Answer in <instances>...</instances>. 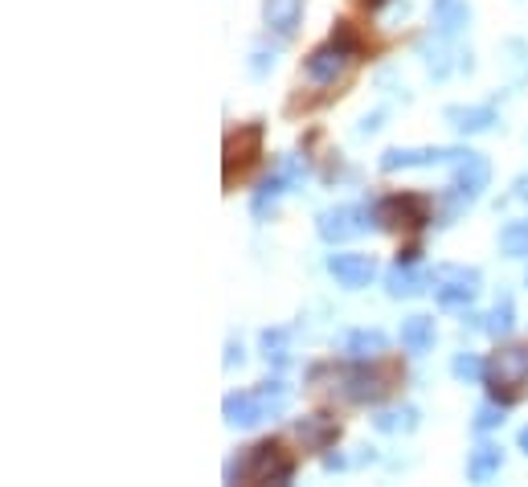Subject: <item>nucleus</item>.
Listing matches in <instances>:
<instances>
[{
    "label": "nucleus",
    "mask_w": 528,
    "mask_h": 487,
    "mask_svg": "<svg viewBox=\"0 0 528 487\" xmlns=\"http://www.w3.org/2000/svg\"><path fill=\"white\" fill-rule=\"evenodd\" d=\"M492 185V164L483 152H463L455 164H451V185L438 197V221L434 226H455V221L483 197V189Z\"/></svg>",
    "instance_id": "obj_1"
},
{
    "label": "nucleus",
    "mask_w": 528,
    "mask_h": 487,
    "mask_svg": "<svg viewBox=\"0 0 528 487\" xmlns=\"http://www.w3.org/2000/svg\"><path fill=\"white\" fill-rule=\"evenodd\" d=\"M287 381L283 377H267L258 389H238V393H226V402H222V418L226 426L234 430H250L258 422H267V418H279L287 410Z\"/></svg>",
    "instance_id": "obj_2"
},
{
    "label": "nucleus",
    "mask_w": 528,
    "mask_h": 487,
    "mask_svg": "<svg viewBox=\"0 0 528 487\" xmlns=\"http://www.w3.org/2000/svg\"><path fill=\"white\" fill-rule=\"evenodd\" d=\"M295 475V463L283 459L279 438H262L254 447H242L226 463V483H287Z\"/></svg>",
    "instance_id": "obj_3"
},
{
    "label": "nucleus",
    "mask_w": 528,
    "mask_h": 487,
    "mask_svg": "<svg viewBox=\"0 0 528 487\" xmlns=\"http://www.w3.org/2000/svg\"><path fill=\"white\" fill-rule=\"evenodd\" d=\"M357 54H361V41L352 37L348 21H340L336 33H332V41H324V46H316L312 54H307L303 74H307V82H316V86H336L352 70Z\"/></svg>",
    "instance_id": "obj_4"
},
{
    "label": "nucleus",
    "mask_w": 528,
    "mask_h": 487,
    "mask_svg": "<svg viewBox=\"0 0 528 487\" xmlns=\"http://www.w3.org/2000/svg\"><path fill=\"white\" fill-rule=\"evenodd\" d=\"M307 172H312L307 156H299V152L283 156V160L258 181V189L250 193V217H254V221H267V217L279 209V201H283L287 193H295V189L307 181Z\"/></svg>",
    "instance_id": "obj_5"
},
{
    "label": "nucleus",
    "mask_w": 528,
    "mask_h": 487,
    "mask_svg": "<svg viewBox=\"0 0 528 487\" xmlns=\"http://www.w3.org/2000/svg\"><path fill=\"white\" fill-rule=\"evenodd\" d=\"M393 389V373L377 369V361H352L348 369H332V393L352 406H377Z\"/></svg>",
    "instance_id": "obj_6"
},
{
    "label": "nucleus",
    "mask_w": 528,
    "mask_h": 487,
    "mask_svg": "<svg viewBox=\"0 0 528 487\" xmlns=\"http://www.w3.org/2000/svg\"><path fill=\"white\" fill-rule=\"evenodd\" d=\"M483 385L492 389V397L516 406L520 397H524V389H528V344H508V348L492 352Z\"/></svg>",
    "instance_id": "obj_7"
},
{
    "label": "nucleus",
    "mask_w": 528,
    "mask_h": 487,
    "mask_svg": "<svg viewBox=\"0 0 528 487\" xmlns=\"http://www.w3.org/2000/svg\"><path fill=\"white\" fill-rule=\"evenodd\" d=\"M483 287V275L479 267H459V262H443V267L430 271V291L438 299V307H447V312H467L475 303Z\"/></svg>",
    "instance_id": "obj_8"
},
{
    "label": "nucleus",
    "mask_w": 528,
    "mask_h": 487,
    "mask_svg": "<svg viewBox=\"0 0 528 487\" xmlns=\"http://www.w3.org/2000/svg\"><path fill=\"white\" fill-rule=\"evenodd\" d=\"M377 230V221H373V201L361 205V201H348V205H328L316 213V234L328 242V246H340V242H352V238H361Z\"/></svg>",
    "instance_id": "obj_9"
},
{
    "label": "nucleus",
    "mask_w": 528,
    "mask_h": 487,
    "mask_svg": "<svg viewBox=\"0 0 528 487\" xmlns=\"http://www.w3.org/2000/svg\"><path fill=\"white\" fill-rule=\"evenodd\" d=\"M373 221L377 230H418L430 221V201L418 193H393L373 201Z\"/></svg>",
    "instance_id": "obj_10"
},
{
    "label": "nucleus",
    "mask_w": 528,
    "mask_h": 487,
    "mask_svg": "<svg viewBox=\"0 0 528 487\" xmlns=\"http://www.w3.org/2000/svg\"><path fill=\"white\" fill-rule=\"evenodd\" d=\"M467 148H389L377 168L381 172H406V168H434V164H455Z\"/></svg>",
    "instance_id": "obj_11"
},
{
    "label": "nucleus",
    "mask_w": 528,
    "mask_h": 487,
    "mask_svg": "<svg viewBox=\"0 0 528 487\" xmlns=\"http://www.w3.org/2000/svg\"><path fill=\"white\" fill-rule=\"evenodd\" d=\"M328 275L344 287V291H365L377 279V258L373 254H328Z\"/></svg>",
    "instance_id": "obj_12"
},
{
    "label": "nucleus",
    "mask_w": 528,
    "mask_h": 487,
    "mask_svg": "<svg viewBox=\"0 0 528 487\" xmlns=\"http://www.w3.org/2000/svg\"><path fill=\"white\" fill-rule=\"evenodd\" d=\"M443 119L455 136H483V131H492L500 123V111H496V103H471V107L451 103L443 111Z\"/></svg>",
    "instance_id": "obj_13"
},
{
    "label": "nucleus",
    "mask_w": 528,
    "mask_h": 487,
    "mask_svg": "<svg viewBox=\"0 0 528 487\" xmlns=\"http://www.w3.org/2000/svg\"><path fill=\"white\" fill-rule=\"evenodd\" d=\"M471 25V5L467 0H434L430 5V33L443 41H459Z\"/></svg>",
    "instance_id": "obj_14"
},
{
    "label": "nucleus",
    "mask_w": 528,
    "mask_h": 487,
    "mask_svg": "<svg viewBox=\"0 0 528 487\" xmlns=\"http://www.w3.org/2000/svg\"><path fill=\"white\" fill-rule=\"evenodd\" d=\"M422 291H430V271H418V262L393 258V267L385 271V295L389 299H414Z\"/></svg>",
    "instance_id": "obj_15"
},
{
    "label": "nucleus",
    "mask_w": 528,
    "mask_h": 487,
    "mask_svg": "<svg viewBox=\"0 0 528 487\" xmlns=\"http://www.w3.org/2000/svg\"><path fill=\"white\" fill-rule=\"evenodd\" d=\"M291 434L303 442L307 451H328L332 442L340 438V422L328 418V414H303L291 422Z\"/></svg>",
    "instance_id": "obj_16"
},
{
    "label": "nucleus",
    "mask_w": 528,
    "mask_h": 487,
    "mask_svg": "<svg viewBox=\"0 0 528 487\" xmlns=\"http://www.w3.org/2000/svg\"><path fill=\"white\" fill-rule=\"evenodd\" d=\"M303 21V0H262V25L279 41H291Z\"/></svg>",
    "instance_id": "obj_17"
},
{
    "label": "nucleus",
    "mask_w": 528,
    "mask_h": 487,
    "mask_svg": "<svg viewBox=\"0 0 528 487\" xmlns=\"http://www.w3.org/2000/svg\"><path fill=\"white\" fill-rule=\"evenodd\" d=\"M262 148V123H250V127H238L234 136L226 140V181H234V168L242 172Z\"/></svg>",
    "instance_id": "obj_18"
},
{
    "label": "nucleus",
    "mask_w": 528,
    "mask_h": 487,
    "mask_svg": "<svg viewBox=\"0 0 528 487\" xmlns=\"http://www.w3.org/2000/svg\"><path fill=\"white\" fill-rule=\"evenodd\" d=\"M385 348H389V336H385L381 328H352V332L344 336L348 361H381Z\"/></svg>",
    "instance_id": "obj_19"
},
{
    "label": "nucleus",
    "mask_w": 528,
    "mask_h": 487,
    "mask_svg": "<svg viewBox=\"0 0 528 487\" xmlns=\"http://www.w3.org/2000/svg\"><path fill=\"white\" fill-rule=\"evenodd\" d=\"M500 467H504V447H500V442L483 438L479 447L467 455V479L471 483H492L500 475Z\"/></svg>",
    "instance_id": "obj_20"
},
{
    "label": "nucleus",
    "mask_w": 528,
    "mask_h": 487,
    "mask_svg": "<svg viewBox=\"0 0 528 487\" xmlns=\"http://www.w3.org/2000/svg\"><path fill=\"white\" fill-rule=\"evenodd\" d=\"M512 328H516V299H512V291H500L496 303L488 307V316H483L479 332H488L492 340H508Z\"/></svg>",
    "instance_id": "obj_21"
},
{
    "label": "nucleus",
    "mask_w": 528,
    "mask_h": 487,
    "mask_svg": "<svg viewBox=\"0 0 528 487\" xmlns=\"http://www.w3.org/2000/svg\"><path fill=\"white\" fill-rule=\"evenodd\" d=\"M434 340H438L434 316H406L402 320V348L410 352V357H422V352H430Z\"/></svg>",
    "instance_id": "obj_22"
},
{
    "label": "nucleus",
    "mask_w": 528,
    "mask_h": 487,
    "mask_svg": "<svg viewBox=\"0 0 528 487\" xmlns=\"http://www.w3.org/2000/svg\"><path fill=\"white\" fill-rule=\"evenodd\" d=\"M418 54H422V62H426V74L430 78H438L443 82L451 70H459V62H451V58H459V50H451V41H443V37H426L422 46H418Z\"/></svg>",
    "instance_id": "obj_23"
},
{
    "label": "nucleus",
    "mask_w": 528,
    "mask_h": 487,
    "mask_svg": "<svg viewBox=\"0 0 528 487\" xmlns=\"http://www.w3.org/2000/svg\"><path fill=\"white\" fill-rule=\"evenodd\" d=\"M508 422V402H500V397H488V402H479L475 414H471V430L475 434H492Z\"/></svg>",
    "instance_id": "obj_24"
},
{
    "label": "nucleus",
    "mask_w": 528,
    "mask_h": 487,
    "mask_svg": "<svg viewBox=\"0 0 528 487\" xmlns=\"http://www.w3.org/2000/svg\"><path fill=\"white\" fill-rule=\"evenodd\" d=\"M287 340H291V328H267V332L258 336V344H262V357H267V365H275V369H287V365H291Z\"/></svg>",
    "instance_id": "obj_25"
},
{
    "label": "nucleus",
    "mask_w": 528,
    "mask_h": 487,
    "mask_svg": "<svg viewBox=\"0 0 528 487\" xmlns=\"http://www.w3.org/2000/svg\"><path fill=\"white\" fill-rule=\"evenodd\" d=\"M373 430H381V434H414V430H418V410H414V406L381 410V414L373 418Z\"/></svg>",
    "instance_id": "obj_26"
},
{
    "label": "nucleus",
    "mask_w": 528,
    "mask_h": 487,
    "mask_svg": "<svg viewBox=\"0 0 528 487\" xmlns=\"http://www.w3.org/2000/svg\"><path fill=\"white\" fill-rule=\"evenodd\" d=\"M451 377L463 381V385H483V377H488V361H483L479 352H455Z\"/></svg>",
    "instance_id": "obj_27"
},
{
    "label": "nucleus",
    "mask_w": 528,
    "mask_h": 487,
    "mask_svg": "<svg viewBox=\"0 0 528 487\" xmlns=\"http://www.w3.org/2000/svg\"><path fill=\"white\" fill-rule=\"evenodd\" d=\"M500 254H508V258H528V217L508 221V226L500 230Z\"/></svg>",
    "instance_id": "obj_28"
},
{
    "label": "nucleus",
    "mask_w": 528,
    "mask_h": 487,
    "mask_svg": "<svg viewBox=\"0 0 528 487\" xmlns=\"http://www.w3.org/2000/svg\"><path fill=\"white\" fill-rule=\"evenodd\" d=\"M504 62L512 66V82L524 86L528 82V41H520V37L504 41Z\"/></svg>",
    "instance_id": "obj_29"
},
{
    "label": "nucleus",
    "mask_w": 528,
    "mask_h": 487,
    "mask_svg": "<svg viewBox=\"0 0 528 487\" xmlns=\"http://www.w3.org/2000/svg\"><path fill=\"white\" fill-rule=\"evenodd\" d=\"M516 201H528V172H520L516 181H512V189L500 197V209H504V205H516Z\"/></svg>",
    "instance_id": "obj_30"
},
{
    "label": "nucleus",
    "mask_w": 528,
    "mask_h": 487,
    "mask_svg": "<svg viewBox=\"0 0 528 487\" xmlns=\"http://www.w3.org/2000/svg\"><path fill=\"white\" fill-rule=\"evenodd\" d=\"M267 70H275V54H267L262 46H254V54H250V74H254V78H262Z\"/></svg>",
    "instance_id": "obj_31"
},
{
    "label": "nucleus",
    "mask_w": 528,
    "mask_h": 487,
    "mask_svg": "<svg viewBox=\"0 0 528 487\" xmlns=\"http://www.w3.org/2000/svg\"><path fill=\"white\" fill-rule=\"evenodd\" d=\"M381 123H385V107H377L373 115H365V119L357 123V136H361V140H365V136H377Z\"/></svg>",
    "instance_id": "obj_32"
},
{
    "label": "nucleus",
    "mask_w": 528,
    "mask_h": 487,
    "mask_svg": "<svg viewBox=\"0 0 528 487\" xmlns=\"http://www.w3.org/2000/svg\"><path fill=\"white\" fill-rule=\"evenodd\" d=\"M234 365H242V344L238 340H230V348H226V369H234Z\"/></svg>",
    "instance_id": "obj_33"
},
{
    "label": "nucleus",
    "mask_w": 528,
    "mask_h": 487,
    "mask_svg": "<svg viewBox=\"0 0 528 487\" xmlns=\"http://www.w3.org/2000/svg\"><path fill=\"white\" fill-rule=\"evenodd\" d=\"M516 447H520V451H524V455H528V426H524V430H520V434H516Z\"/></svg>",
    "instance_id": "obj_34"
},
{
    "label": "nucleus",
    "mask_w": 528,
    "mask_h": 487,
    "mask_svg": "<svg viewBox=\"0 0 528 487\" xmlns=\"http://www.w3.org/2000/svg\"><path fill=\"white\" fill-rule=\"evenodd\" d=\"M381 5H389V0H365V9H381Z\"/></svg>",
    "instance_id": "obj_35"
},
{
    "label": "nucleus",
    "mask_w": 528,
    "mask_h": 487,
    "mask_svg": "<svg viewBox=\"0 0 528 487\" xmlns=\"http://www.w3.org/2000/svg\"><path fill=\"white\" fill-rule=\"evenodd\" d=\"M524 283H528V271H524Z\"/></svg>",
    "instance_id": "obj_36"
}]
</instances>
